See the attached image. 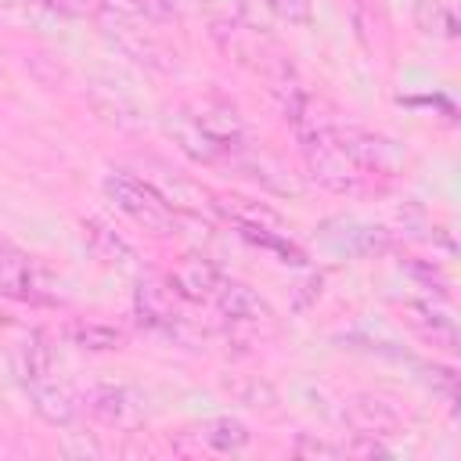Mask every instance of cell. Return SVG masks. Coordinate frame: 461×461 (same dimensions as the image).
<instances>
[{"mask_svg": "<svg viewBox=\"0 0 461 461\" xmlns=\"http://www.w3.org/2000/svg\"><path fill=\"white\" fill-rule=\"evenodd\" d=\"M94 22H97L101 36H104L115 50H122L130 61L148 65V68H158V72H169V68L176 65V54L162 43L158 32L148 29V18H140V14L126 11V7H112V4L104 0L101 11L94 14Z\"/></svg>", "mask_w": 461, "mask_h": 461, "instance_id": "6da1fadb", "label": "cell"}, {"mask_svg": "<svg viewBox=\"0 0 461 461\" xmlns=\"http://www.w3.org/2000/svg\"><path fill=\"white\" fill-rule=\"evenodd\" d=\"M104 194L119 212H126L148 234L166 238V234L176 230V209L162 198V191L155 184H148V180H140L126 169H115V173L104 176Z\"/></svg>", "mask_w": 461, "mask_h": 461, "instance_id": "7a4b0ae2", "label": "cell"}, {"mask_svg": "<svg viewBox=\"0 0 461 461\" xmlns=\"http://www.w3.org/2000/svg\"><path fill=\"white\" fill-rule=\"evenodd\" d=\"M83 403L86 411L108 425V429H119V432H137L148 418V407H144V396L130 385H90L83 393Z\"/></svg>", "mask_w": 461, "mask_h": 461, "instance_id": "3957f363", "label": "cell"}, {"mask_svg": "<svg viewBox=\"0 0 461 461\" xmlns=\"http://www.w3.org/2000/svg\"><path fill=\"white\" fill-rule=\"evenodd\" d=\"M0 295H11L18 303H54L32 256L7 238H0Z\"/></svg>", "mask_w": 461, "mask_h": 461, "instance_id": "277c9868", "label": "cell"}, {"mask_svg": "<svg viewBox=\"0 0 461 461\" xmlns=\"http://www.w3.org/2000/svg\"><path fill=\"white\" fill-rule=\"evenodd\" d=\"M321 238L339 249V252H349V256H382L393 249V238L385 227L378 223H364L357 216H328L321 223Z\"/></svg>", "mask_w": 461, "mask_h": 461, "instance_id": "5b68a950", "label": "cell"}, {"mask_svg": "<svg viewBox=\"0 0 461 461\" xmlns=\"http://www.w3.org/2000/svg\"><path fill=\"white\" fill-rule=\"evenodd\" d=\"M223 277H227V274H223L212 259L191 252V256H184V259L169 270L166 285H169L173 295L184 299V303H212V295L220 292Z\"/></svg>", "mask_w": 461, "mask_h": 461, "instance_id": "8992f818", "label": "cell"}, {"mask_svg": "<svg viewBox=\"0 0 461 461\" xmlns=\"http://www.w3.org/2000/svg\"><path fill=\"white\" fill-rule=\"evenodd\" d=\"M166 133L173 137V144H176L187 158H194V162H202V166H216V162H227V158H230L227 148L216 144V140L198 126V119L191 115L187 104L166 112Z\"/></svg>", "mask_w": 461, "mask_h": 461, "instance_id": "52a82bcc", "label": "cell"}, {"mask_svg": "<svg viewBox=\"0 0 461 461\" xmlns=\"http://www.w3.org/2000/svg\"><path fill=\"white\" fill-rule=\"evenodd\" d=\"M83 241H86V249L94 252L97 263H104V267H112L119 274H140L144 270L140 252L115 227H108L104 220H94V216L83 220Z\"/></svg>", "mask_w": 461, "mask_h": 461, "instance_id": "ba28073f", "label": "cell"}, {"mask_svg": "<svg viewBox=\"0 0 461 461\" xmlns=\"http://www.w3.org/2000/svg\"><path fill=\"white\" fill-rule=\"evenodd\" d=\"M227 162H234L245 176H252L256 184H263V187L274 191V194H303V184L295 180V173H292L277 155H270V151H263V148L241 144Z\"/></svg>", "mask_w": 461, "mask_h": 461, "instance_id": "9c48e42d", "label": "cell"}, {"mask_svg": "<svg viewBox=\"0 0 461 461\" xmlns=\"http://www.w3.org/2000/svg\"><path fill=\"white\" fill-rule=\"evenodd\" d=\"M212 306L220 310V317L227 324H252L256 328V324H270L274 321L270 303L256 288H249L245 281H230V277H223L220 292L212 295Z\"/></svg>", "mask_w": 461, "mask_h": 461, "instance_id": "30bf717a", "label": "cell"}, {"mask_svg": "<svg viewBox=\"0 0 461 461\" xmlns=\"http://www.w3.org/2000/svg\"><path fill=\"white\" fill-rule=\"evenodd\" d=\"M22 389L29 393L32 411H36L47 425L65 429V425H72V421H76V396H72V393L54 378V371L36 375V378H29V382H22Z\"/></svg>", "mask_w": 461, "mask_h": 461, "instance_id": "8fae6325", "label": "cell"}, {"mask_svg": "<svg viewBox=\"0 0 461 461\" xmlns=\"http://www.w3.org/2000/svg\"><path fill=\"white\" fill-rule=\"evenodd\" d=\"M187 108H191V115L198 119V126H202L216 144L227 148V155H234V151L245 144V122H241V115H238L227 101L205 97V101H194V104H187Z\"/></svg>", "mask_w": 461, "mask_h": 461, "instance_id": "7c38bea8", "label": "cell"}, {"mask_svg": "<svg viewBox=\"0 0 461 461\" xmlns=\"http://www.w3.org/2000/svg\"><path fill=\"white\" fill-rule=\"evenodd\" d=\"M403 321L432 346L447 349V353H457V328H454V317H447L443 310H436L429 299L421 303H407L403 306Z\"/></svg>", "mask_w": 461, "mask_h": 461, "instance_id": "4fadbf2b", "label": "cell"}, {"mask_svg": "<svg viewBox=\"0 0 461 461\" xmlns=\"http://www.w3.org/2000/svg\"><path fill=\"white\" fill-rule=\"evenodd\" d=\"M191 436H194L205 450H212V454H238V450H245L249 439H252L249 425H245L241 418H230V414H212V418H205L202 425H194Z\"/></svg>", "mask_w": 461, "mask_h": 461, "instance_id": "5bb4252c", "label": "cell"}, {"mask_svg": "<svg viewBox=\"0 0 461 461\" xmlns=\"http://www.w3.org/2000/svg\"><path fill=\"white\" fill-rule=\"evenodd\" d=\"M11 364H14V375L18 382H29L36 375H47L54 371V349H50V335L43 328H29L14 349H11Z\"/></svg>", "mask_w": 461, "mask_h": 461, "instance_id": "9a60e30c", "label": "cell"}, {"mask_svg": "<svg viewBox=\"0 0 461 461\" xmlns=\"http://www.w3.org/2000/svg\"><path fill=\"white\" fill-rule=\"evenodd\" d=\"M346 421L364 436H389V432L400 429L396 411L389 403H382L378 396H371V393H360L346 403Z\"/></svg>", "mask_w": 461, "mask_h": 461, "instance_id": "2e32d148", "label": "cell"}, {"mask_svg": "<svg viewBox=\"0 0 461 461\" xmlns=\"http://www.w3.org/2000/svg\"><path fill=\"white\" fill-rule=\"evenodd\" d=\"M65 339L86 353H115L126 342L119 328L101 324V321H72V324H65Z\"/></svg>", "mask_w": 461, "mask_h": 461, "instance_id": "e0dca14e", "label": "cell"}, {"mask_svg": "<svg viewBox=\"0 0 461 461\" xmlns=\"http://www.w3.org/2000/svg\"><path fill=\"white\" fill-rule=\"evenodd\" d=\"M234 230H238V238H245L249 245H256V249L270 252L277 263L306 267V252L292 241V234H285V230H259V227H234Z\"/></svg>", "mask_w": 461, "mask_h": 461, "instance_id": "ac0fdd59", "label": "cell"}, {"mask_svg": "<svg viewBox=\"0 0 461 461\" xmlns=\"http://www.w3.org/2000/svg\"><path fill=\"white\" fill-rule=\"evenodd\" d=\"M414 18L421 32H439V36H457V18L450 0H414Z\"/></svg>", "mask_w": 461, "mask_h": 461, "instance_id": "d6986e66", "label": "cell"}, {"mask_svg": "<svg viewBox=\"0 0 461 461\" xmlns=\"http://www.w3.org/2000/svg\"><path fill=\"white\" fill-rule=\"evenodd\" d=\"M407 360H411V367L418 371V382H421L425 389H432L436 396H443L447 403H454V396H457V371H454V367L436 364V360H414V357H407Z\"/></svg>", "mask_w": 461, "mask_h": 461, "instance_id": "ffe728a7", "label": "cell"}, {"mask_svg": "<svg viewBox=\"0 0 461 461\" xmlns=\"http://www.w3.org/2000/svg\"><path fill=\"white\" fill-rule=\"evenodd\" d=\"M403 270H407L414 281H421L429 292H436V295H447V292H450V288H447V277L439 274V267H436L432 259H411V256H407V259H403Z\"/></svg>", "mask_w": 461, "mask_h": 461, "instance_id": "44dd1931", "label": "cell"}, {"mask_svg": "<svg viewBox=\"0 0 461 461\" xmlns=\"http://www.w3.org/2000/svg\"><path fill=\"white\" fill-rule=\"evenodd\" d=\"M50 14H65V18H94L101 11L104 0H29Z\"/></svg>", "mask_w": 461, "mask_h": 461, "instance_id": "7402d4cb", "label": "cell"}, {"mask_svg": "<svg viewBox=\"0 0 461 461\" xmlns=\"http://www.w3.org/2000/svg\"><path fill=\"white\" fill-rule=\"evenodd\" d=\"M292 450H295V457H346V447H342V443L317 439L313 432H299Z\"/></svg>", "mask_w": 461, "mask_h": 461, "instance_id": "603a6c76", "label": "cell"}, {"mask_svg": "<svg viewBox=\"0 0 461 461\" xmlns=\"http://www.w3.org/2000/svg\"><path fill=\"white\" fill-rule=\"evenodd\" d=\"M267 7L288 25H313V4L310 0H267Z\"/></svg>", "mask_w": 461, "mask_h": 461, "instance_id": "cb8c5ba5", "label": "cell"}, {"mask_svg": "<svg viewBox=\"0 0 461 461\" xmlns=\"http://www.w3.org/2000/svg\"><path fill=\"white\" fill-rule=\"evenodd\" d=\"M122 7L140 14V18H148V22H173L176 18L173 0H122Z\"/></svg>", "mask_w": 461, "mask_h": 461, "instance_id": "d4e9b609", "label": "cell"}, {"mask_svg": "<svg viewBox=\"0 0 461 461\" xmlns=\"http://www.w3.org/2000/svg\"><path fill=\"white\" fill-rule=\"evenodd\" d=\"M0 4H18V0H0Z\"/></svg>", "mask_w": 461, "mask_h": 461, "instance_id": "484cf974", "label": "cell"}]
</instances>
